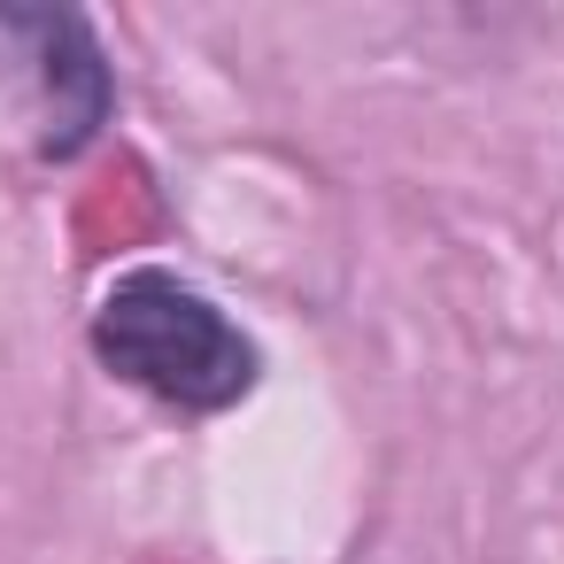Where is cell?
I'll return each mask as SVG.
<instances>
[{"mask_svg": "<svg viewBox=\"0 0 564 564\" xmlns=\"http://www.w3.org/2000/svg\"><path fill=\"white\" fill-rule=\"evenodd\" d=\"M94 356L178 417H217L256 387V340L171 271H132L101 294Z\"/></svg>", "mask_w": 564, "mask_h": 564, "instance_id": "6da1fadb", "label": "cell"}, {"mask_svg": "<svg viewBox=\"0 0 564 564\" xmlns=\"http://www.w3.org/2000/svg\"><path fill=\"white\" fill-rule=\"evenodd\" d=\"M24 32L40 40V70H47V101H55V140L47 148H78L101 109H109V63L86 40V17L55 9V17H24Z\"/></svg>", "mask_w": 564, "mask_h": 564, "instance_id": "7a4b0ae2", "label": "cell"}]
</instances>
